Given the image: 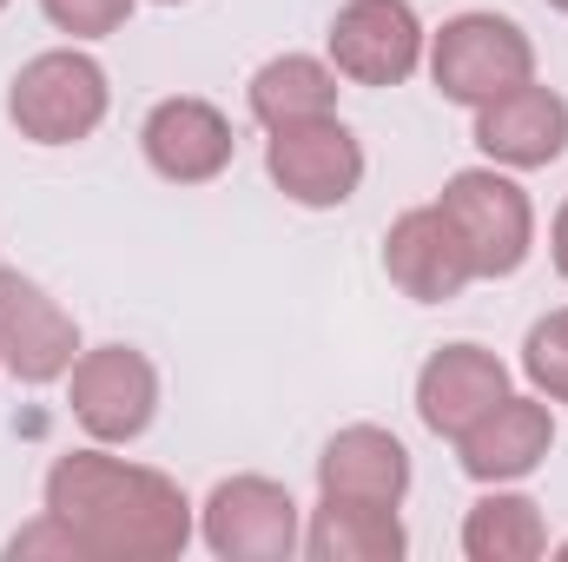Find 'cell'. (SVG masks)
Segmentation results:
<instances>
[{
	"label": "cell",
	"mask_w": 568,
	"mask_h": 562,
	"mask_svg": "<svg viewBox=\"0 0 568 562\" xmlns=\"http://www.w3.org/2000/svg\"><path fill=\"white\" fill-rule=\"evenodd\" d=\"M410 550L404 516L390 503H344V496H317L311 523H304V556L311 562H397Z\"/></svg>",
	"instance_id": "cell-16"
},
{
	"label": "cell",
	"mask_w": 568,
	"mask_h": 562,
	"mask_svg": "<svg viewBox=\"0 0 568 562\" xmlns=\"http://www.w3.org/2000/svg\"><path fill=\"white\" fill-rule=\"evenodd\" d=\"M384 272H390V284L410 304H449V298H463L476 284L469 245L456 239V225H449L443 205L397 212V225L384 232Z\"/></svg>",
	"instance_id": "cell-10"
},
{
	"label": "cell",
	"mask_w": 568,
	"mask_h": 562,
	"mask_svg": "<svg viewBox=\"0 0 568 562\" xmlns=\"http://www.w3.org/2000/svg\"><path fill=\"white\" fill-rule=\"evenodd\" d=\"M503 398H509V364L483 344H443L417 371V418L429 436H449V443Z\"/></svg>",
	"instance_id": "cell-14"
},
{
	"label": "cell",
	"mask_w": 568,
	"mask_h": 562,
	"mask_svg": "<svg viewBox=\"0 0 568 562\" xmlns=\"http://www.w3.org/2000/svg\"><path fill=\"white\" fill-rule=\"evenodd\" d=\"M140 145H145V165L159 179H172V185H212L232 165V152H239L232 120L212 100H199V93L159 100L140 127Z\"/></svg>",
	"instance_id": "cell-13"
},
{
	"label": "cell",
	"mask_w": 568,
	"mask_h": 562,
	"mask_svg": "<svg viewBox=\"0 0 568 562\" xmlns=\"http://www.w3.org/2000/svg\"><path fill=\"white\" fill-rule=\"evenodd\" d=\"M159 7H179V0H159Z\"/></svg>",
	"instance_id": "cell-25"
},
{
	"label": "cell",
	"mask_w": 568,
	"mask_h": 562,
	"mask_svg": "<svg viewBox=\"0 0 568 562\" xmlns=\"http://www.w3.org/2000/svg\"><path fill=\"white\" fill-rule=\"evenodd\" d=\"M199 543L219 562H291L304 550L297 496L278 476H219L199 503Z\"/></svg>",
	"instance_id": "cell-5"
},
{
	"label": "cell",
	"mask_w": 568,
	"mask_h": 562,
	"mask_svg": "<svg viewBox=\"0 0 568 562\" xmlns=\"http://www.w3.org/2000/svg\"><path fill=\"white\" fill-rule=\"evenodd\" d=\"M549 7H556V13H568V0H549Z\"/></svg>",
	"instance_id": "cell-23"
},
{
	"label": "cell",
	"mask_w": 568,
	"mask_h": 562,
	"mask_svg": "<svg viewBox=\"0 0 568 562\" xmlns=\"http://www.w3.org/2000/svg\"><path fill=\"white\" fill-rule=\"evenodd\" d=\"M40 496L80 536V550L93 562H172L192 543L185 490L165 470H152V463L113 456L106 443L53 456Z\"/></svg>",
	"instance_id": "cell-1"
},
{
	"label": "cell",
	"mask_w": 568,
	"mask_h": 562,
	"mask_svg": "<svg viewBox=\"0 0 568 562\" xmlns=\"http://www.w3.org/2000/svg\"><path fill=\"white\" fill-rule=\"evenodd\" d=\"M549 259H556V272L568 284V199H562V212H556V225H549Z\"/></svg>",
	"instance_id": "cell-22"
},
{
	"label": "cell",
	"mask_w": 568,
	"mask_h": 562,
	"mask_svg": "<svg viewBox=\"0 0 568 562\" xmlns=\"http://www.w3.org/2000/svg\"><path fill=\"white\" fill-rule=\"evenodd\" d=\"M7 556H13V562H27V556H67V562H73V556H87V550H80V536H73L53 510H40L27 530H13V536H7Z\"/></svg>",
	"instance_id": "cell-21"
},
{
	"label": "cell",
	"mask_w": 568,
	"mask_h": 562,
	"mask_svg": "<svg viewBox=\"0 0 568 562\" xmlns=\"http://www.w3.org/2000/svg\"><path fill=\"white\" fill-rule=\"evenodd\" d=\"M67 404L93 443H133L159 418V371L140 344H93L67 371Z\"/></svg>",
	"instance_id": "cell-6"
},
{
	"label": "cell",
	"mask_w": 568,
	"mask_h": 562,
	"mask_svg": "<svg viewBox=\"0 0 568 562\" xmlns=\"http://www.w3.org/2000/svg\"><path fill=\"white\" fill-rule=\"evenodd\" d=\"M106 107H113V87H106V67L80 47H47L33 53L13 87H7V120L13 133L33 145H80L106 127Z\"/></svg>",
	"instance_id": "cell-2"
},
{
	"label": "cell",
	"mask_w": 568,
	"mask_h": 562,
	"mask_svg": "<svg viewBox=\"0 0 568 562\" xmlns=\"http://www.w3.org/2000/svg\"><path fill=\"white\" fill-rule=\"evenodd\" d=\"M463 556L469 562H536L549 556V523H542V503L509 490V483H489V496L469 503L463 516Z\"/></svg>",
	"instance_id": "cell-18"
},
{
	"label": "cell",
	"mask_w": 568,
	"mask_h": 562,
	"mask_svg": "<svg viewBox=\"0 0 568 562\" xmlns=\"http://www.w3.org/2000/svg\"><path fill=\"white\" fill-rule=\"evenodd\" d=\"M456 225V239L469 245L476 279H516L536 252V205L529 192L503 172V165H463L449 172L443 199H436Z\"/></svg>",
	"instance_id": "cell-4"
},
{
	"label": "cell",
	"mask_w": 568,
	"mask_h": 562,
	"mask_svg": "<svg viewBox=\"0 0 568 562\" xmlns=\"http://www.w3.org/2000/svg\"><path fill=\"white\" fill-rule=\"evenodd\" d=\"M133 7H140V0H40V13H47L60 33H73V40H106V33H120Z\"/></svg>",
	"instance_id": "cell-20"
},
{
	"label": "cell",
	"mask_w": 568,
	"mask_h": 562,
	"mask_svg": "<svg viewBox=\"0 0 568 562\" xmlns=\"http://www.w3.org/2000/svg\"><path fill=\"white\" fill-rule=\"evenodd\" d=\"M424 67H429V80H436L443 100H456V107L476 113L483 100H496V93L536 80V40H529L509 13L469 7V13H449V20L429 33Z\"/></svg>",
	"instance_id": "cell-3"
},
{
	"label": "cell",
	"mask_w": 568,
	"mask_h": 562,
	"mask_svg": "<svg viewBox=\"0 0 568 562\" xmlns=\"http://www.w3.org/2000/svg\"><path fill=\"white\" fill-rule=\"evenodd\" d=\"M245 100H252V120L265 133L297 127V120H324V113H337V67L317 53H278L252 73Z\"/></svg>",
	"instance_id": "cell-17"
},
{
	"label": "cell",
	"mask_w": 568,
	"mask_h": 562,
	"mask_svg": "<svg viewBox=\"0 0 568 562\" xmlns=\"http://www.w3.org/2000/svg\"><path fill=\"white\" fill-rule=\"evenodd\" d=\"M549 450H556V411H549V398H516V391L456 436V463H463V476L483 483V490H489V483H523V476H536V470L549 463Z\"/></svg>",
	"instance_id": "cell-12"
},
{
	"label": "cell",
	"mask_w": 568,
	"mask_h": 562,
	"mask_svg": "<svg viewBox=\"0 0 568 562\" xmlns=\"http://www.w3.org/2000/svg\"><path fill=\"white\" fill-rule=\"evenodd\" d=\"M80 358V324L73 311L40 279L0 265V371L20 384H60Z\"/></svg>",
	"instance_id": "cell-9"
},
{
	"label": "cell",
	"mask_w": 568,
	"mask_h": 562,
	"mask_svg": "<svg viewBox=\"0 0 568 562\" xmlns=\"http://www.w3.org/2000/svg\"><path fill=\"white\" fill-rule=\"evenodd\" d=\"M324 53L351 87H404L429 53V33L410 0H344L331 13Z\"/></svg>",
	"instance_id": "cell-7"
},
{
	"label": "cell",
	"mask_w": 568,
	"mask_h": 562,
	"mask_svg": "<svg viewBox=\"0 0 568 562\" xmlns=\"http://www.w3.org/2000/svg\"><path fill=\"white\" fill-rule=\"evenodd\" d=\"M476 152L503 172H536V165H556L568 152V100L556 87H509L496 100L476 107Z\"/></svg>",
	"instance_id": "cell-11"
},
{
	"label": "cell",
	"mask_w": 568,
	"mask_h": 562,
	"mask_svg": "<svg viewBox=\"0 0 568 562\" xmlns=\"http://www.w3.org/2000/svg\"><path fill=\"white\" fill-rule=\"evenodd\" d=\"M523 378L536 384V398L568 404V304L529 324V338H523Z\"/></svg>",
	"instance_id": "cell-19"
},
{
	"label": "cell",
	"mask_w": 568,
	"mask_h": 562,
	"mask_svg": "<svg viewBox=\"0 0 568 562\" xmlns=\"http://www.w3.org/2000/svg\"><path fill=\"white\" fill-rule=\"evenodd\" d=\"M556 556H562V562H568V543H562V550H556Z\"/></svg>",
	"instance_id": "cell-24"
},
{
	"label": "cell",
	"mask_w": 568,
	"mask_h": 562,
	"mask_svg": "<svg viewBox=\"0 0 568 562\" xmlns=\"http://www.w3.org/2000/svg\"><path fill=\"white\" fill-rule=\"evenodd\" d=\"M317 496L404 510V496H410V450H404V436L384 430V423H344L324 443V456H317Z\"/></svg>",
	"instance_id": "cell-15"
},
{
	"label": "cell",
	"mask_w": 568,
	"mask_h": 562,
	"mask_svg": "<svg viewBox=\"0 0 568 562\" xmlns=\"http://www.w3.org/2000/svg\"><path fill=\"white\" fill-rule=\"evenodd\" d=\"M265 172L291 205L304 212H337L357 185H364V145L357 133L324 113V120H297V127H278L265 140Z\"/></svg>",
	"instance_id": "cell-8"
},
{
	"label": "cell",
	"mask_w": 568,
	"mask_h": 562,
	"mask_svg": "<svg viewBox=\"0 0 568 562\" xmlns=\"http://www.w3.org/2000/svg\"><path fill=\"white\" fill-rule=\"evenodd\" d=\"M0 13H7V0H0Z\"/></svg>",
	"instance_id": "cell-26"
}]
</instances>
